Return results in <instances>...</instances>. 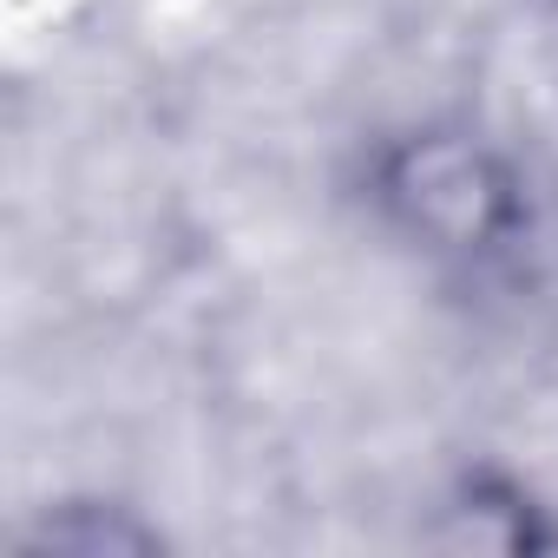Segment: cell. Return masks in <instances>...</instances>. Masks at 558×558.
<instances>
[{
    "label": "cell",
    "instance_id": "obj_1",
    "mask_svg": "<svg viewBox=\"0 0 558 558\" xmlns=\"http://www.w3.org/2000/svg\"><path fill=\"white\" fill-rule=\"evenodd\" d=\"M368 223L427 269L493 276L532 236V184L499 138L460 119H414L362 151Z\"/></svg>",
    "mask_w": 558,
    "mask_h": 558
},
{
    "label": "cell",
    "instance_id": "obj_2",
    "mask_svg": "<svg viewBox=\"0 0 558 558\" xmlns=\"http://www.w3.org/2000/svg\"><path fill=\"white\" fill-rule=\"evenodd\" d=\"M158 545L165 532L119 499H53L14 532V551L27 558H145Z\"/></svg>",
    "mask_w": 558,
    "mask_h": 558
},
{
    "label": "cell",
    "instance_id": "obj_3",
    "mask_svg": "<svg viewBox=\"0 0 558 558\" xmlns=\"http://www.w3.org/2000/svg\"><path fill=\"white\" fill-rule=\"evenodd\" d=\"M427 538L447 551H538V545H551L532 493L506 473H466L453 486V499L440 506V525Z\"/></svg>",
    "mask_w": 558,
    "mask_h": 558
}]
</instances>
